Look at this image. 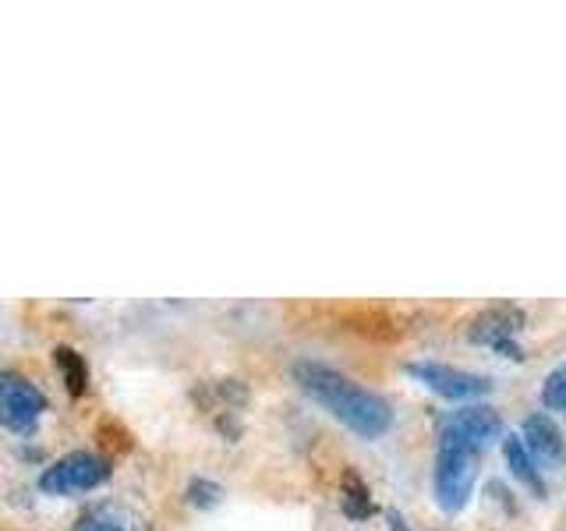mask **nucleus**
<instances>
[{
    "label": "nucleus",
    "mask_w": 566,
    "mask_h": 531,
    "mask_svg": "<svg viewBox=\"0 0 566 531\" xmlns=\"http://www.w3.org/2000/svg\"><path fill=\"white\" fill-rule=\"evenodd\" d=\"M386 521H389V528H394V531H407V524H403V518H400L397 510H389V513H386Z\"/></svg>",
    "instance_id": "15"
},
{
    "label": "nucleus",
    "mask_w": 566,
    "mask_h": 531,
    "mask_svg": "<svg viewBox=\"0 0 566 531\" xmlns=\"http://www.w3.org/2000/svg\"><path fill=\"white\" fill-rule=\"evenodd\" d=\"M71 531H153V521L128 503H96L75 521Z\"/></svg>",
    "instance_id": "8"
},
{
    "label": "nucleus",
    "mask_w": 566,
    "mask_h": 531,
    "mask_svg": "<svg viewBox=\"0 0 566 531\" xmlns=\"http://www.w3.org/2000/svg\"><path fill=\"white\" fill-rule=\"evenodd\" d=\"M524 447L527 454H535L538 460H545V465H566V442H563V433L556 429V421L548 415H531L524 421Z\"/></svg>",
    "instance_id": "9"
},
{
    "label": "nucleus",
    "mask_w": 566,
    "mask_h": 531,
    "mask_svg": "<svg viewBox=\"0 0 566 531\" xmlns=\"http://www.w3.org/2000/svg\"><path fill=\"white\" fill-rule=\"evenodd\" d=\"M503 457H506V465H510V471H513L517 482H524L535 496H545V482H542V475L535 468V457L527 454L521 436H506L503 439Z\"/></svg>",
    "instance_id": "10"
},
{
    "label": "nucleus",
    "mask_w": 566,
    "mask_h": 531,
    "mask_svg": "<svg viewBox=\"0 0 566 531\" xmlns=\"http://www.w3.org/2000/svg\"><path fill=\"white\" fill-rule=\"evenodd\" d=\"M111 460L96 450H75V454H64L61 460L40 475V489L46 496H75V492H88L103 486L111 478Z\"/></svg>",
    "instance_id": "2"
},
{
    "label": "nucleus",
    "mask_w": 566,
    "mask_h": 531,
    "mask_svg": "<svg viewBox=\"0 0 566 531\" xmlns=\"http://www.w3.org/2000/svg\"><path fill=\"white\" fill-rule=\"evenodd\" d=\"M503 433V421L495 407L485 404H471V407H460V412L442 418V429H439V447H457V450H485L489 442Z\"/></svg>",
    "instance_id": "3"
},
{
    "label": "nucleus",
    "mask_w": 566,
    "mask_h": 531,
    "mask_svg": "<svg viewBox=\"0 0 566 531\" xmlns=\"http://www.w3.org/2000/svg\"><path fill=\"white\" fill-rule=\"evenodd\" d=\"M407 376H415L418 383L429 386L432 394L450 397V400H474V397L492 394V379L453 368V365H439V362H411L407 365Z\"/></svg>",
    "instance_id": "6"
},
{
    "label": "nucleus",
    "mask_w": 566,
    "mask_h": 531,
    "mask_svg": "<svg viewBox=\"0 0 566 531\" xmlns=\"http://www.w3.org/2000/svg\"><path fill=\"white\" fill-rule=\"evenodd\" d=\"M542 400L545 407H553V412H566V368H556L553 376L545 379Z\"/></svg>",
    "instance_id": "14"
},
{
    "label": "nucleus",
    "mask_w": 566,
    "mask_h": 531,
    "mask_svg": "<svg viewBox=\"0 0 566 531\" xmlns=\"http://www.w3.org/2000/svg\"><path fill=\"white\" fill-rule=\"evenodd\" d=\"M43 412L46 397L40 386L22 372H0V418L11 433H32Z\"/></svg>",
    "instance_id": "5"
},
{
    "label": "nucleus",
    "mask_w": 566,
    "mask_h": 531,
    "mask_svg": "<svg viewBox=\"0 0 566 531\" xmlns=\"http://www.w3.org/2000/svg\"><path fill=\"white\" fill-rule=\"evenodd\" d=\"M291 372H294V383L305 389L315 404H323L336 421H344L347 429L358 433L361 439H379L389 425H394L389 404L379 394H371V389L347 379L344 372H336L323 362H308V358L294 362Z\"/></svg>",
    "instance_id": "1"
},
{
    "label": "nucleus",
    "mask_w": 566,
    "mask_h": 531,
    "mask_svg": "<svg viewBox=\"0 0 566 531\" xmlns=\"http://www.w3.org/2000/svg\"><path fill=\"white\" fill-rule=\"evenodd\" d=\"M53 354H57V368L64 372L67 389H71L75 397H82V394H85V383H88V368H85V362H82V354H78L75 347H57Z\"/></svg>",
    "instance_id": "11"
},
{
    "label": "nucleus",
    "mask_w": 566,
    "mask_h": 531,
    "mask_svg": "<svg viewBox=\"0 0 566 531\" xmlns=\"http://www.w3.org/2000/svg\"><path fill=\"white\" fill-rule=\"evenodd\" d=\"M344 510L350 513V518H368V513H371L368 489H365L350 471L344 475Z\"/></svg>",
    "instance_id": "12"
},
{
    "label": "nucleus",
    "mask_w": 566,
    "mask_h": 531,
    "mask_svg": "<svg viewBox=\"0 0 566 531\" xmlns=\"http://www.w3.org/2000/svg\"><path fill=\"white\" fill-rule=\"evenodd\" d=\"M478 478V454L471 450H457V447H439L436 457V503L457 513L468 503V496L474 489Z\"/></svg>",
    "instance_id": "4"
},
{
    "label": "nucleus",
    "mask_w": 566,
    "mask_h": 531,
    "mask_svg": "<svg viewBox=\"0 0 566 531\" xmlns=\"http://www.w3.org/2000/svg\"><path fill=\"white\" fill-rule=\"evenodd\" d=\"M521 326H524V315L510 305H500V309H489L478 315L468 333L474 344H489L495 351H506L510 358H521V347L513 344V336L521 333Z\"/></svg>",
    "instance_id": "7"
},
{
    "label": "nucleus",
    "mask_w": 566,
    "mask_h": 531,
    "mask_svg": "<svg viewBox=\"0 0 566 531\" xmlns=\"http://www.w3.org/2000/svg\"><path fill=\"white\" fill-rule=\"evenodd\" d=\"M220 496H223V489L217 482H209V478H191V482H188V503L191 507H202V510L217 507Z\"/></svg>",
    "instance_id": "13"
}]
</instances>
